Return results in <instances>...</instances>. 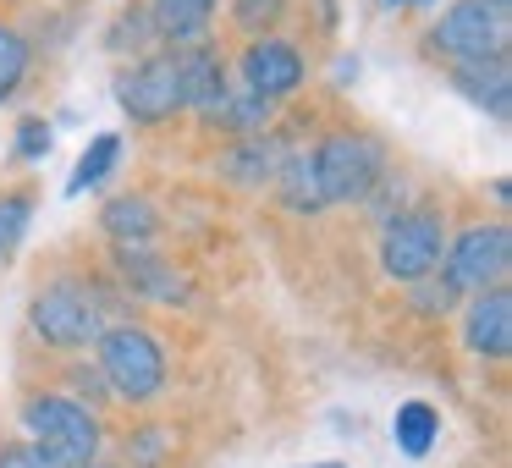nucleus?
<instances>
[{"label":"nucleus","instance_id":"f257e3e1","mask_svg":"<svg viewBox=\"0 0 512 468\" xmlns=\"http://www.w3.org/2000/svg\"><path fill=\"white\" fill-rule=\"evenodd\" d=\"M23 424H28V435H34V446L56 468H83V463L100 457V413L78 397L39 391V397L23 402Z\"/></svg>","mask_w":512,"mask_h":468},{"label":"nucleus","instance_id":"f03ea898","mask_svg":"<svg viewBox=\"0 0 512 468\" xmlns=\"http://www.w3.org/2000/svg\"><path fill=\"white\" fill-rule=\"evenodd\" d=\"M94 347H100V380L116 397L149 402L166 386V353H160V342L144 325H105Z\"/></svg>","mask_w":512,"mask_h":468},{"label":"nucleus","instance_id":"7ed1b4c3","mask_svg":"<svg viewBox=\"0 0 512 468\" xmlns=\"http://www.w3.org/2000/svg\"><path fill=\"white\" fill-rule=\"evenodd\" d=\"M28 325L45 347H94L105 331V309L83 281H50L28 303Z\"/></svg>","mask_w":512,"mask_h":468},{"label":"nucleus","instance_id":"20e7f679","mask_svg":"<svg viewBox=\"0 0 512 468\" xmlns=\"http://www.w3.org/2000/svg\"><path fill=\"white\" fill-rule=\"evenodd\" d=\"M314 155V171H320V193H325V210L331 204H358L375 193L380 171H386V155H380L375 138L364 133H331Z\"/></svg>","mask_w":512,"mask_h":468},{"label":"nucleus","instance_id":"39448f33","mask_svg":"<svg viewBox=\"0 0 512 468\" xmlns=\"http://www.w3.org/2000/svg\"><path fill=\"white\" fill-rule=\"evenodd\" d=\"M507 265H512V237H507V226L501 221H490V226H468L457 243H446V254H441V270H446V292H490V287H501L507 281Z\"/></svg>","mask_w":512,"mask_h":468},{"label":"nucleus","instance_id":"423d86ee","mask_svg":"<svg viewBox=\"0 0 512 468\" xmlns=\"http://www.w3.org/2000/svg\"><path fill=\"white\" fill-rule=\"evenodd\" d=\"M430 45L452 61H496L507 50V12H496L485 0H457L441 12Z\"/></svg>","mask_w":512,"mask_h":468},{"label":"nucleus","instance_id":"0eeeda50","mask_svg":"<svg viewBox=\"0 0 512 468\" xmlns=\"http://www.w3.org/2000/svg\"><path fill=\"white\" fill-rule=\"evenodd\" d=\"M446 254V232L441 215L430 210H408L397 221H386V237H380V265H386L391 281H424Z\"/></svg>","mask_w":512,"mask_h":468},{"label":"nucleus","instance_id":"6e6552de","mask_svg":"<svg viewBox=\"0 0 512 468\" xmlns=\"http://www.w3.org/2000/svg\"><path fill=\"white\" fill-rule=\"evenodd\" d=\"M116 105L133 116L138 127H155L182 111L177 89V50L171 56H138L127 72H116Z\"/></svg>","mask_w":512,"mask_h":468},{"label":"nucleus","instance_id":"1a4fd4ad","mask_svg":"<svg viewBox=\"0 0 512 468\" xmlns=\"http://www.w3.org/2000/svg\"><path fill=\"white\" fill-rule=\"evenodd\" d=\"M303 56L298 45H287V39H270L259 34L254 45L243 50V89H254L259 100H281V94H292L303 83Z\"/></svg>","mask_w":512,"mask_h":468},{"label":"nucleus","instance_id":"9d476101","mask_svg":"<svg viewBox=\"0 0 512 468\" xmlns=\"http://www.w3.org/2000/svg\"><path fill=\"white\" fill-rule=\"evenodd\" d=\"M463 342L468 353L479 358H507L512 353V292L507 287H490V292H474L463 314Z\"/></svg>","mask_w":512,"mask_h":468},{"label":"nucleus","instance_id":"9b49d317","mask_svg":"<svg viewBox=\"0 0 512 468\" xmlns=\"http://www.w3.org/2000/svg\"><path fill=\"white\" fill-rule=\"evenodd\" d=\"M116 270H122V281L133 292H144V298H160V303H182V298H188L182 270L166 265L149 243H122V248H116Z\"/></svg>","mask_w":512,"mask_h":468},{"label":"nucleus","instance_id":"f8f14e48","mask_svg":"<svg viewBox=\"0 0 512 468\" xmlns=\"http://www.w3.org/2000/svg\"><path fill=\"white\" fill-rule=\"evenodd\" d=\"M452 89L463 94L474 111L507 122V111H512V72H507V61H501V56L496 61H457Z\"/></svg>","mask_w":512,"mask_h":468},{"label":"nucleus","instance_id":"ddd939ff","mask_svg":"<svg viewBox=\"0 0 512 468\" xmlns=\"http://www.w3.org/2000/svg\"><path fill=\"white\" fill-rule=\"evenodd\" d=\"M177 89H182V105L204 116L215 100H221V89H226V67H221V56H215L210 45H188V50H177Z\"/></svg>","mask_w":512,"mask_h":468},{"label":"nucleus","instance_id":"4468645a","mask_svg":"<svg viewBox=\"0 0 512 468\" xmlns=\"http://www.w3.org/2000/svg\"><path fill=\"white\" fill-rule=\"evenodd\" d=\"M210 23H215V0H155V6H149L155 39H166V45H177V50L204 45Z\"/></svg>","mask_w":512,"mask_h":468},{"label":"nucleus","instance_id":"2eb2a0df","mask_svg":"<svg viewBox=\"0 0 512 468\" xmlns=\"http://www.w3.org/2000/svg\"><path fill=\"white\" fill-rule=\"evenodd\" d=\"M204 122L210 127H221V133H237V138H254V133H265V122H270V100H259L254 89H221V100L204 111Z\"/></svg>","mask_w":512,"mask_h":468},{"label":"nucleus","instance_id":"dca6fc26","mask_svg":"<svg viewBox=\"0 0 512 468\" xmlns=\"http://www.w3.org/2000/svg\"><path fill=\"white\" fill-rule=\"evenodd\" d=\"M276 193H281V204H287V210L320 215V210H325V193H320L314 155H281V166H276Z\"/></svg>","mask_w":512,"mask_h":468},{"label":"nucleus","instance_id":"f3484780","mask_svg":"<svg viewBox=\"0 0 512 468\" xmlns=\"http://www.w3.org/2000/svg\"><path fill=\"white\" fill-rule=\"evenodd\" d=\"M100 226L116 237V243H149V237L160 232V215H155V204H149V199H138V193H122V199L105 204Z\"/></svg>","mask_w":512,"mask_h":468},{"label":"nucleus","instance_id":"a211bd4d","mask_svg":"<svg viewBox=\"0 0 512 468\" xmlns=\"http://www.w3.org/2000/svg\"><path fill=\"white\" fill-rule=\"evenodd\" d=\"M221 166H226V177H237V182H248V188H254V182L276 177V166H281V149L270 144L265 133H254L248 144H237L232 155L221 160Z\"/></svg>","mask_w":512,"mask_h":468},{"label":"nucleus","instance_id":"6ab92c4d","mask_svg":"<svg viewBox=\"0 0 512 468\" xmlns=\"http://www.w3.org/2000/svg\"><path fill=\"white\" fill-rule=\"evenodd\" d=\"M435 441V408L430 402H402L397 408V446L408 457H424Z\"/></svg>","mask_w":512,"mask_h":468},{"label":"nucleus","instance_id":"aec40b11","mask_svg":"<svg viewBox=\"0 0 512 468\" xmlns=\"http://www.w3.org/2000/svg\"><path fill=\"white\" fill-rule=\"evenodd\" d=\"M28 78V39L17 28H0V105L12 100Z\"/></svg>","mask_w":512,"mask_h":468},{"label":"nucleus","instance_id":"412c9836","mask_svg":"<svg viewBox=\"0 0 512 468\" xmlns=\"http://www.w3.org/2000/svg\"><path fill=\"white\" fill-rule=\"evenodd\" d=\"M116 155H122V138H116V133H100V138L89 144V155H83V166L72 171L67 193H83V188H94V182H100L105 171L116 166Z\"/></svg>","mask_w":512,"mask_h":468},{"label":"nucleus","instance_id":"4be33fe9","mask_svg":"<svg viewBox=\"0 0 512 468\" xmlns=\"http://www.w3.org/2000/svg\"><path fill=\"white\" fill-rule=\"evenodd\" d=\"M28 221H34V199L28 193H6L0 199V259L28 237Z\"/></svg>","mask_w":512,"mask_h":468},{"label":"nucleus","instance_id":"5701e85b","mask_svg":"<svg viewBox=\"0 0 512 468\" xmlns=\"http://www.w3.org/2000/svg\"><path fill=\"white\" fill-rule=\"evenodd\" d=\"M232 23L243 28L248 39H259L265 28L281 23V0H232Z\"/></svg>","mask_w":512,"mask_h":468},{"label":"nucleus","instance_id":"b1692460","mask_svg":"<svg viewBox=\"0 0 512 468\" xmlns=\"http://www.w3.org/2000/svg\"><path fill=\"white\" fill-rule=\"evenodd\" d=\"M0 468H56L34 441H6L0 446Z\"/></svg>","mask_w":512,"mask_h":468},{"label":"nucleus","instance_id":"393cba45","mask_svg":"<svg viewBox=\"0 0 512 468\" xmlns=\"http://www.w3.org/2000/svg\"><path fill=\"white\" fill-rule=\"evenodd\" d=\"M50 149V127L45 122H23V133H17V155L23 160H39Z\"/></svg>","mask_w":512,"mask_h":468},{"label":"nucleus","instance_id":"a878e982","mask_svg":"<svg viewBox=\"0 0 512 468\" xmlns=\"http://www.w3.org/2000/svg\"><path fill=\"white\" fill-rule=\"evenodd\" d=\"M160 457H166V435L149 430V435H138V441H133V463L138 468H160Z\"/></svg>","mask_w":512,"mask_h":468},{"label":"nucleus","instance_id":"bb28decb","mask_svg":"<svg viewBox=\"0 0 512 468\" xmlns=\"http://www.w3.org/2000/svg\"><path fill=\"white\" fill-rule=\"evenodd\" d=\"M72 380H78V391H89V397H105L100 375H89V369H78V375H72Z\"/></svg>","mask_w":512,"mask_h":468},{"label":"nucleus","instance_id":"cd10ccee","mask_svg":"<svg viewBox=\"0 0 512 468\" xmlns=\"http://www.w3.org/2000/svg\"><path fill=\"white\" fill-rule=\"evenodd\" d=\"M485 6H496V12H507V6H512V0H485Z\"/></svg>","mask_w":512,"mask_h":468},{"label":"nucleus","instance_id":"c85d7f7f","mask_svg":"<svg viewBox=\"0 0 512 468\" xmlns=\"http://www.w3.org/2000/svg\"><path fill=\"white\" fill-rule=\"evenodd\" d=\"M380 6H408V0H380Z\"/></svg>","mask_w":512,"mask_h":468},{"label":"nucleus","instance_id":"c756f323","mask_svg":"<svg viewBox=\"0 0 512 468\" xmlns=\"http://www.w3.org/2000/svg\"><path fill=\"white\" fill-rule=\"evenodd\" d=\"M83 468H105V463H100V457H94V463H83Z\"/></svg>","mask_w":512,"mask_h":468},{"label":"nucleus","instance_id":"7c9ffc66","mask_svg":"<svg viewBox=\"0 0 512 468\" xmlns=\"http://www.w3.org/2000/svg\"><path fill=\"white\" fill-rule=\"evenodd\" d=\"M408 6H413V0H408ZM419 6H430V0H419Z\"/></svg>","mask_w":512,"mask_h":468},{"label":"nucleus","instance_id":"2f4dec72","mask_svg":"<svg viewBox=\"0 0 512 468\" xmlns=\"http://www.w3.org/2000/svg\"><path fill=\"white\" fill-rule=\"evenodd\" d=\"M325 468H336V463H325Z\"/></svg>","mask_w":512,"mask_h":468}]
</instances>
